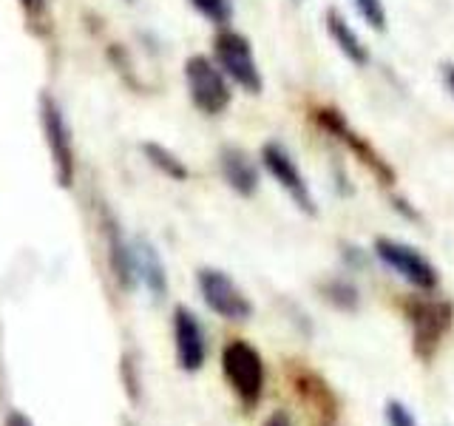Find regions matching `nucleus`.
<instances>
[{
  "label": "nucleus",
  "instance_id": "f257e3e1",
  "mask_svg": "<svg viewBox=\"0 0 454 426\" xmlns=\"http://www.w3.org/2000/svg\"><path fill=\"white\" fill-rule=\"evenodd\" d=\"M287 381L293 395L304 406L312 426H338L340 423V398L335 395L333 383L321 373L301 361L287 364Z\"/></svg>",
  "mask_w": 454,
  "mask_h": 426
},
{
  "label": "nucleus",
  "instance_id": "f03ea898",
  "mask_svg": "<svg viewBox=\"0 0 454 426\" xmlns=\"http://www.w3.org/2000/svg\"><path fill=\"white\" fill-rule=\"evenodd\" d=\"M406 321L411 327V350L429 364L454 324V307L440 298H411L406 304Z\"/></svg>",
  "mask_w": 454,
  "mask_h": 426
},
{
  "label": "nucleus",
  "instance_id": "7ed1b4c3",
  "mask_svg": "<svg viewBox=\"0 0 454 426\" xmlns=\"http://www.w3.org/2000/svg\"><path fill=\"white\" fill-rule=\"evenodd\" d=\"M222 373L245 406H255L262 401L264 359L253 344H247V341H241V338L231 341V344L222 350Z\"/></svg>",
  "mask_w": 454,
  "mask_h": 426
},
{
  "label": "nucleus",
  "instance_id": "20e7f679",
  "mask_svg": "<svg viewBox=\"0 0 454 426\" xmlns=\"http://www.w3.org/2000/svg\"><path fill=\"white\" fill-rule=\"evenodd\" d=\"M213 63L222 68V75L236 83L241 91L247 94H262V71L255 63L253 46L245 35L233 32V28H222V32L213 37Z\"/></svg>",
  "mask_w": 454,
  "mask_h": 426
},
{
  "label": "nucleus",
  "instance_id": "39448f33",
  "mask_svg": "<svg viewBox=\"0 0 454 426\" xmlns=\"http://www.w3.org/2000/svg\"><path fill=\"white\" fill-rule=\"evenodd\" d=\"M40 122H43V134H46V146L51 154V165H54V179L63 188L74 185L77 174V160H74V139H71V128L63 114V106L57 103L51 94L40 97Z\"/></svg>",
  "mask_w": 454,
  "mask_h": 426
},
{
  "label": "nucleus",
  "instance_id": "423d86ee",
  "mask_svg": "<svg viewBox=\"0 0 454 426\" xmlns=\"http://www.w3.org/2000/svg\"><path fill=\"white\" fill-rule=\"evenodd\" d=\"M184 83H188L191 103L202 114H207V117L222 114L233 99L231 80L222 75V68L213 63V57H188V63H184Z\"/></svg>",
  "mask_w": 454,
  "mask_h": 426
},
{
  "label": "nucleus",
  "instance_id": "0eeeda50",
  "mask_svg": "<svg viewBox=\"0 0 454 426\" xmlns=\"http://www.w3.org/2000/svg\"><path fill=\"white\" fill-rule=\"evenodd\" d=\"M199 293L210 312L227 319V321H247L253 316V302L245 296V290L219 267H202L196 273Z\"/></svg>",
  "mask_w": 454,
  "mask_h": 426
},
{
  "label": "nucleus",
  "instance_id": "6e6552de",
  "mask_svg": "<svg viewBox=\"0 0 454 426\" xmlns=\"http://www.w3.org/2000/svg\"><path fill=\"white\" fill-rule=\"evenodd\" d=\"M375 256L387 267H392L403 281H409L411 288H418L423 293H432L440 284L437 267L426 259L420 250L403 245V241L380 236V239H375Z\"/></svg>",
  "mask_w": 454,
  "mask_h": 426
},
{
  "label": "nucleus",
  "instance_id": "1a4fd4ad",
  "mask_svg": "<svg viewBox=\"0 0 454 426\" xmlns=\"http://www.w3.org/2000/svg\"><path fill=\"white\" fill-rule=\"evenodd\" d=\"M262 165L267 168V174L287 191V196L293 199L298 210H304L307 217H316L318 208H316V196L309 191V182L304 179L301 168H298L293 154L284 148L281 142H267L262 148Z\"/></svg>",
  "mask_w": 454,
  "mask_h": 426
},
{
  "label": "nucleus",
  "instance_id": "9d476101",
  "mask_svg": "<svg viewBox=\"0 0 454 426\" xmlns=\"http://www.w3.org/2000/svg\"><path fill=\"white\" fill-rule=\"evenodd\" d=\"M316 122L324 128L326 134H333L335 139H340V142H347V148L358 156V160L372 170V174L378 177V182L380 185H392L395 182V168L383 160V156L369 146V142L358 134V131H352L349 128V122L344 120V114L340 111H335V108H318L316 111Z\"/></svg>",
  "mask_w": 454,
  "mask_h": 426
},
{
  "label": "nucleus",
  "instance_id": "9b49d317",
  "mask_svg": "<svg viewBox=\"0 0 454 426\" xmlns=\"http://www.w3.org/2000/svg\"><path fill=\"white\" fill-rule=\"evenodd\" d=\"M174 347H176V361L184 373H199L205 367L207 359L205 330L184 304L174 310Z\"/></svg>",
  "mask_w": 454,
  "mask_h": 426
},
{
  "label": "nucleus",
  "instance_id": "f8f14e48",
  "mask_svg": "<svg viewBox=\"0 0 454 426\" xmlns=\"http://www.w3.org/2000/svg\"><path fill=\"white\" fill-rule=\"evenodd\" d=\"M134 248V264H137V279L145 284L148 293L156 298V302H162L168 296V270H165V262L160 250L153 248V241H148L145 236H139L131 241Z\"/></svg>",
  "mask_w": 454,
  "mask_h": 426
},
{
  "label": "nucleus",
  "instance_id": "ddd939ff",
  "mask_svg": "<svg viewBox=\"0 0 454 426\" xmlns=\"http://www.w3.org/2000/svg\"><path fill=\"white\" fill-rule=\"evenodd\" d=\"M106 248H108V264H111V273L117 279V284L122 290L131 293L139 279H137V264H134V248L120 231V225L108 219L106 222Z\"/></svg>",
  "mask_w": 454,
  "mask_h": 426
},
{
  "label": "nucleus",
  "instance_id": "4468645a",
  "mask_svg": "<svg viewBox=\"0 0 454 426\" xmlns=\"http://www.w3.org/2000/svg\"><path fill=\"white\" fill-rule=\"evenodd\" d=\"M219 168H222V177L224 182L239 196H253L259 191V165L250 160L247 151H241L236 146H227L219 154Z\"/></svg>",
  "mask_w": 454,
  "mask_h": 426
},
{
  "label": "nucleus",
  "instance_id": "2eb2a0df",
  "mask_svg": "<svg viewBox=\"0 0 454 426\" xmlns=\"http://www.w3.org/2000/svg\"><path fill=\"white\" fill-rule=\"evenodd\" d=\"M326 35L333 37V43L338 46V51L347 57L352 66H366L369 63V49L364 46V40L358 37V32L347 23V18L338 9L326 12Z\"/></svg>",
  "mask_w": 454,
  "mask_h": 426
},
{
  "label": "nucleus",
  "instance_id": "dca6fc26",
  "mask_svg": "<svg viewBox=\"0 0 454 426\" xmlns=\"http://www.w3.org/2000/svg\"><path fill=\"white\" fill-rule=\"evenodd\" d=\"M321 296L326 304H333L335 310H344V312H355L361 304V290L344 276H333L321 284Z\"/></svg>",
  "mask_w": 454,
  "mask_h": 426
},
{
  "label": "nucleus",
  "instance_id": "f3484780",
  "mask_svg": "<svg viewBox=\"0 0 454 426\" xmlns=\"http://www.w3.org/2000/svg\"><path fill=\"white\" fill-rule=\"evenodd\" d=\"M142 154H145V160L156 168L162 170V174L168 179L174 182H184L191 177V170L184 168V162L179 160V156L174 151H168L165 146H160V142H142Z\"/></svg>",
  "mask_w": 454,
  "mask_h": 426
},
{
  "label": "nucleus",
  "instance_id": "a211bd4d",
  "mask_svg": "<svg viewBox=\"0 0 454 426\" xmlns=\"http://www.w3.org/2000/svg\"><path fill=\"white\" fill-rule=\"evenodd\" d=\"M188 4L202 14L207 23L219 28H224L233 20V0H188Z\"/></svg>",
  "mask_w": 454,
  "mask_h": 426
},
{
  "label": "nucleus",
  "instance_id": "6ab92c4d",
  "mask_svg": "<svg viewBox=\"0 0 454 426\" xmlns=\"http://www.w3.org/2000/svg\"><path fill=\"white\" fill-rule=\"evenodd\" d=\"M352 6L372 32H387V9L380 0H352Z\"/></svg>",
  "mask_w": 454,
  "mask_h": 426
},
{
  "label": "nucleus",
  "instance_id": "aec40b11",
  "mask_svg": "<svg viewBox=\"0 0 454 426\" xmlns=\"http://www.w3.org/2000/svg\"><path fill=\"white\" fill-rule=\"evenodd\" d=\"M387 423L389 426H418V418L401 401H387Z\"/></svg>",
  "mask_w": 454,
  "mask_h": 426
},
{
  "label": "nucleus",
  "instance_id": "412c9836",
  "mask_svg": "<svg viewBox=\"0 0 454 426\" xmlns=\"http://www.w3.org/2000/svg\"><path fill=\"white\" fill-rule=\"evenodd\" d=\"M134 369H137L134 361L125 355V359H122V378H125V392L131 395V401H137V398H139V378H137Z\"/></svg>",
  "mask_w": 454,
  "mask_h": 426
},
{
  "label": "nucleus",
  "instance_id": "4be33fe9",
  "mask_svg": "<svg viewBox=\"0 0 454 426\" xmlns=\"http://www.w3.org/2000/svg\"><path fill=\"white\" fill-rule=\"evenodd\" d=\"M4 426H35V423H32V418L26 415V412L12 409L9 415H6V423H4Z\"/></svg>",
  "mask_w": 454,
  "mask_h": 426
},
{
  "label": "nucleus",
  "instance_id": "5701e85b",
  "mask_svg": "<svg viewBox=\"0 0 454 426\" xmlns=\"http://www.w3.org/2000/svg\"><path fill=\"white\" fill-rule=\"evenodd\" d=\"M262 426H295V423H293V418L287 415V412L278 409V412H273V415H270Z\"/></svg>",
  "mask_w": 454,
  "mask_h": 426
},
{
  "label": "nucleus",
  "instance_id": "b1692460",
  "mask_svg": "<svg viewBox=\"0 0 454 426\" xmlns=\"http://www.w3.org/2000/svg\"><path fill=\"white\" fill-rule=\"evenodd\" d=\"M18 4L28 12V14H40L46 9V0H18Z\"/></svg>",
  "mask_w": 454,
  "mask_h": 426
},
{
  "label": "nucleus",
  "instance_id": "393cba45",
  "mask_svg": "<svg viewBox=\"0 0 454 426\" xmlns=\"http://www.w3.org/2000/svg\"><path fill=\"white\" fill-rule=\"evenodd\" d=\"M440 71H443V83H446V89L454 94V63H443V68H440Z\"/></svg>",
  "mask_w": 454,
  "mask_h": 426
},
{
  "label": "nucleus",
  "instance_id": "a878e982",
  "mask_svg": "<svg viewBox=\"0 0 454 426\" xmlns=\"http://www.w3.org/2000/svg\"><path fill=\"white\" fill-rule=\"evenodd\" d=\"M395 205H397V210H401L403 213V217H409V219H418V213L415 210H411L406 202H403V199H395Z\"/></svg>",
  "mask_w": 454,
  "mask_h": 426
},
{
  "label": "nucleus",
  "instance_id": "bb28decb",
  "mask_svg": "<svg viewBox=\"0 0 454 426\" xmlns=\"http://www.w3.org/2000/svg\"><path fill=\"white\" fill-rule=\"evenodd\" d=\"M125 426H134V423H128V421H125Z\"/></svg>",
  "mask_w": 454,
  "mask_h": 426
}]
</instances>
